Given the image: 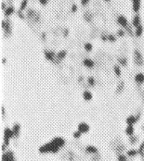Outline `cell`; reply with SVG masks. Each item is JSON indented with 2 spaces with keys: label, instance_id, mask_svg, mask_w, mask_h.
<instances>
[{
  "label": "cell",
  "instance_id": "obj_1",
  "mask_svg": "<svg viewBox=\"0 0 144 161\" xmlns=\"http://www.w3.org/2000/svg\"><path fill=\"white\" fill-rule=\"evenodd\" d=\"M59 150H60V147H59L56 144H54L52 141L51 142L47 143V144H46V145H44L43 146H41V147L39 148V152H40V153L55 154V153H58Z\"/></svg>",
  "mask_w": 144,
  "mask_h": 161
},
{
  "label": "cell",
  "instance_id": "obj_2",
  "mask_svg": "<svg viewBox=\"0 0 144 161\" xmlns=\"http://www.w3.org/2000/svg\"><path fill=\"white\" fill-rule=\"evenodd\" d=\"M13 136V131L12 129H9V128H6L4 130V144H5L7 146L9 145V141Z\"/></svg>",
  "mask_w": 144,
  "mask_h": 161
},
{
  "label": "cell",
  "instance_id": "obj_3",
  "mask_svg": "<svg viewBox=\"0 0 144 161\" xmlns=\"http://www.w3.org/2000/svg\"><path fill=\"white\" fill-rule=\"evenodd\" d=\"M134 54H135L134 59H135V63H136V65H138V66H141V65L143 64V57H142L140 52L136 49L135 52H134Z\"/></svg>",
  "mask_w": 144,
  "mask_h": 161
},
{
  "label": "cell",
  "instance_id": "obj_4",
  "mask_svg": "<svg viewBox=\"0 0 144 161\" xmlns=\"http://www.w3.org/2000/svg\"><path fill=\"white\" fill-rule=\"evenodd\" d=\"M2 161H16L12 151H8L2 155Z\"/></svg>",
  "mask_w": 144,
  "mask_h": 161
},
{
  "label": "cell",
  "instance_id": "obj_5",
  "mask_svg": "<svg viewBox=\"0 0 144 161\" xmlns=\"http://www.w3.org/2000/svg\"><path fill=\"white\" fill-rule=\"evenodd\" d=\"M77 129H78L79 132H82V133H87V132H88L90 128L87 123H86V122H81V123H79Z\"/></svg>",
  "mask_w": 144,
  "mask_h": 161
},
{
  "label": "cell",
  "instance_id": "obj_6",
  "mask_svg": "<svg viewBox=\"0 0 144 161\" xmlns=\"http://www.w3.org/2000/svg\"><path fill=\"white\" fill-rule=\"evenodd\" d=\"M52 142L54 143V144H56L60 148L64 146V145H65V141L61 137H55V138L52 139Z\"/></svg>",
  "mask_w": 144,
  "mask_h": 161
},
{
  "label": "cell",
  "instance_id": "obj_7",
  "mask_svg": "<svg viewBox=\"0 0 144 161\" xmlns=\"http://www.w3.org/2000/svg\"><path fill=\"white\" fill-rule=\"evenodd\" d=\"M117 22H118V23H119L121 26L124 27V28H126V27H128L127 19H125L124 16H122V15H120V16L118 17V19H117Z\"/></svg>",
  "mask_w": 144,
  "mask_h": 161
},
{
  "label": "cell",
  "instance_id": "obj_8",
  "mask_svg": "<svg viewBox=\"0 0 144 161\" xmlns=\"http://www.w3.org/2000/svg\"><path fill=\"white\" fill-rule=\"evenodd\" d=\"M20 130H21V126H20V124H18V123L14 124L13 128H12V131H13V136H14V138H16V137L19 136Z\"/></svg>",
  "mask_w": 144,
  "mask_h": 161
},
{
  "label": "cell",
  "instance_id": "obj_9",
  "mask_svg": "<svg viewBox=\"0 0 144 161\" xmlns=\"http://www.w3.org/2000/svg\"><path fill=\"white\" fill-rule=\"evenodd\" d=\"M135 82L137 83H139V84H141V83H144V74L142 73H138L135 75Z\"/></svg>",
  "mask_w": 144,
  "mask_h": 161
},
{
  "label": "cell",
  "instance_id": "obj_10",
  "mask_svg": "<svg viewBox=\"0 0 144 161\" xmlns=\"http://www.w3.org/2000/svg\"><path fill=\"white\" fill-rule=\"evenodd\" d=\"M86 151L89 154H98L99 152L98 148L93 146V145H88V146H87V147H86Z\"/></svg>",
  "mask_w": 144,
  "mask_h": 161
},
{
  "label": "cell",
  "instance_id": "obj_11",
  "mask_svg": "<svg viewBox=\"0 0 144 161\" xmlns=\"http://www.w3.org/2000/svg\"><path fill=\"white\" fill-rule=\"evenodd\" d=\"M137 121H138V119H137L136 116H129V117L126 118V123H127V125H134Z\"/></svg>",
  "mask_w": 144,
  "mask_h": 161
},
{
  "label": "cell",
  "instance_id": "obj_12",
  "mask_svg": "<svg viewBox=\"0 0 144 161\" xmlns=\"http://www.w3.org/2000/svg\"><path fill=\"white\" fill-rule=\"evenodd\" d=\"M125 133L128 136H132L134 134V127L133 125H127L126 129H125Z\"/></svg>",
  "mask_w": 144,
  "mask_h": 161
},
{
  "label": "cell",
  "instance_id": "obj_13",
  "mask_svg": "<svg viewBox=\"0 0 144 161\" xmlns=\"http://www.w3.org/2000/svg\"><path fill=\"white\" fill-rule=\"evenodd\" d=\"M92 94L90 93L89 91H85L84 93H83V98H84L85 100H87V101H89V100L92 99Z\"/></svg>",
  "mask_w": 144,
  "mask_h": 161
},
{
  "label": "cell",
  "instance_id": "obj_14",
  "mask_svg": "<svg viewBox=\"0 0 144 161\" xmlns=\"http://www.w3.org/2000/svg\"><path fill=\"white\" fill-rule=\"evenodd\" d=\"M83 63H84V65L86 66V67H87V68H93L94 67V61L93 60H91V59H88V58H87V59H85L84 61H83Z\"/></svg>",
  "mask_w": 144,
  "mask_h": 161
},
{
  "label": "cell",
  "instance_id": "obj_15",
  "mask_svg": "<svg viewBox=\"0 0 144 161\" xmlns=\"http://www.w3.org/2000/svg\"><path fill=\"white\" fill-rule=\"evenodd\" d=\"M132 24H133L134 27H138L140 25V19H139V17L137 15V16L134 17V19H133V22H132Z\"/></svg>",
  "mask_w": 144,
  "mask_h": 161
},
{
  "label": "cell",
  "instance_id": "obj_16",
  "mask_svg": "<svg viewBox=\"0 0 144 161\" xmlns=\"http://www.w3.org/2000/svg\"><path fill=\"white\" fill-rule=\"evenodd\" d=\"M139 8H140V2L139 0H137V1H134L133 2V10L135 12H138L139 10Z\"/></svg>",
  "mask_w": 144,
  "mask_h": 161
},
{
  "label": "cell",
  "instance_id": "obj_17",
  "mask_svg": "<svg viewBox=\"0 0 144 161\" xmlns=\"http://www.w3.org/2000/svg\"><path fill=\"white\" fill-rule=\"evenodd\" d=\"M46 57L49 60H51V61H55V57H57V56H55V55L51 52H46Z\"/></svg>",
  "mask_w": 144,
  "mask_h": 161
},
{
  "label": "cell",
  "instance_id": "obj_18",
  "mask_svg": "<svg viewBox=\"0 0 144 161\" xmlns=\"http://www.w3.org/2000/svg\"><path fill=\"white\" fill-rule=\"evenodd\" d=\"M142 32H143V27H142L141 25H139V26L137 27V28H136V32H135L136 36H138V37L141 36Z\"/></svg>",
  "mask_w": 144,
  "mask_h": 161
},
{
  "label": "cell",
  "instance_id": "obj_19",
  "mask_svg": "<svg viewBox=\"0 0 144 161\" xmlns=\"http://www.w3.org/2000/svg\"><path fill=\"white\" fill-rule=\"evenodd\" d=\"M66 56V51L65 50H62V51H60L57 54V58L58 59H62L64 58Z\"/></svg>",
  "mask_w": 144,
  "mask_h": 161
},
{
  "label": "cell",
  "instance_id": "obj_20",
  "mask_svg": "<svg viewBox=\"0 0 144 161\" xmlns=\"http://www.w3.org/2000/svg\"><path fill=\"white\" fill-rule=\"evenodd\" d=\"M139 152L138 150H135V149H132V150H129L127 151V156H137Z\"/></svg>",
  "mask_w": 144,
  "mask_h": 161
},
{
  "label": "cell",
  "instance_id": "obj_21",
  "mask_svg": "<svg viewBox=\"0 0 144 161\" xmlns=\"http://www.w3.org/2000/svg\"><path fill=\"white\" fill-rule=\"evenodd\" d=\"M14 11V8H12V7H9V8H8L7 9H5V16H9V15H11V14L13 13Z\"/></svg>",
  "mask_w": 144,
  "mask_h": 161
},
{
  "label": "cell",
  "instance_id": "obj_22",
  "mask_svg": "<svg viewBox=\"0 0 144 161\" xmlns=\"http://www.w3.org/2000/svg\"><path fill=\"white\" fill-rule=\"evenodd\" d=\"M117 160L118 161H127V158H126V156H125V155L119 154L118 156H117Z\"/></svg>",
  "mask_w": 144,
  "mask_h": 161
},
{
  "label": "cell",
  "instance_id": "obj_23",
  "mask_svg": "<svg viewBox=\"0 0 144 161\" xmlns=\"http://www.w3.org/2000/svg\"><path fill=\"white\" fill-rule=\"evenodd\" d=\"M92 45L89 43H87V44H85V49L87 50V52H90L91 50H92Z\"/></svg>",
  "mask_w": 144,
  "mask_h": 161
},
{
  "label": "cell",
  "instance_id": "obj_24",
  "mask_svg": "<svg viewBox=\"0 0 144 161\" xmlns=\"http://www.w3.org/2000/svg\"><path fill=\"white\" fill-rule=\"evenodd\" d=\"M27 2H28V0H23L22 2V5H21V11L24 10L25 9L26 6H27Z\"/></svg>",
  "mask_w": 144,
  "mask_h": 161
},
{
  "label": "cell",
  "instance_id": "obj_25",
  "mask_svg": "<svg viewBox=\"0 0 144 161\" xmlns=\"http://www.w3.org/2000/svg\"><path fill=\"white\" fill-rule=\"evenodd\" d=\"M114 72H115V74H116L117 76L121 75V70H120V68L118 67V66H114Z\"/></svg>",
  "mask_w": 144,
  "mask_h": 161
},
{
  "label": "cell",
  "instance_id": "obj_26",
  "mask_svg": "<svg viewBox=\"0 0 144 161\" xmlns=\"http://www.w3.org/2000/svg\"><path fill=\"white\" fill-rule=\"evenodd\" d=\"M81 135H82V132H80L77 130L76 132H73V138H75V139H78V138H80L81 137Z\"/></svg>",
  "mask_w": 144,
  "mask_h": 161
},
{
  "label": "cell",
  "instance_id": "obj_27",
  "mask_svg": "<svg viewBox=\"0 0 144 161\" xmlns=\"http://www.w3.org/2000/svg\"><path fill=\"white\" fill-rule=\"evenodd\" d=\"M129 141H130V143L132 144V145H134L135 143H137L138 142V137H136V136H130V138H129Z\"/></svg>",
  "mask_w": 144,
  "mask_h": 161
},
{
  "label": "cell",
  "instance_id": "obj_28",
  "mask_svg": "<svg viewBox=\"0 0 144 161\" xmlns=\"http://www.w3.org/2000/svg\"><path fill=\"white\" fill-rule=\"evenodd\" d=\"M123 89H124V83H120L119 85H118V89H117V93H120L121 91H123Z\"/></svg>",
  "mask_w": 144,
  "mask_h": 161
},
{
  "label": "cell",
  "instance_id": "obj_29",
  "mask_svg": "<svg viewBox=\"0 0 144 161\" xmlns=\"http://www.w3.org/2000/svg\"><path fill=\"white\" fill-rule=\"evenodd\" d=\"M118 61H119V63H121L123 66H125V65H126V59L124 58V57H122V58H119V59H118Z\"/></svg>",
  "mask_w": 144,
  "mask_h": 161
},
{
  "label": "cell",
  "instance_id": "obj_30",
  "mask_svg": "<svg viewBox=\"0 0 144 161\" xmlns=\"http://www.w3.org/2000/svg\"><path fill=\"white\" fill-rule=\"evenodd\" d=\"M88 83H89L91 86L94 85V84H95V80H94V78H92V77H89V78H88Z\"/></svg>",
  "mask_w": 144,
  "mask_h": 161
},
{
  "label": "cell",
  "instance_id": "obj_31",
  "mask_svg": "<svg viewBox=\"0 0 144 161\" xmlns=\"http://www.w3.org/2000/svg\"><path fill=\"white\" fill-rule=\"evenodd\" d=\"M143 150H144V142L141 144V145L139 146V154H141L142 155V153H143Z\"/></svg>",
  "mask_w": 144,
  "mask_h": 161
},
{
  "label": "cell",
  "instance_id": "obj_32",
  "mask_svg": "<svg viewBox=\"0 0 144 161\" xmlns=\"http://www.w3.org/2000/svg\"><path fill=\"white\" fill-rule=\"evenodd\" d=\"M108 40L111 41V42H114V41H115V37H114V35L110 34V35H108Z\"/></svg>",
  "mask_w": 144,
  "mask_h": 161
},
{
  "label": "cell",
  "instance_id": "obj_33",
  "mask_svg": "<svg viewBox=\"0 0 144 161\" xmlns=\"http://www.w3.org/2000/svg\"><path fill=\"white\" fill-rule=\"evenodd\" d=\"M39 2H40V4H42L43 6H45V5H46V4H47L49 0H39Z\"/></svg>",
  "mask_w": 144,
  "mask_h": 161
},
{
  "label": "cell",
  "instance_id": "obj_34",
  "mask_svg": "<svg viewBox=\"0 0 144 161\" xmlns=\"http://www.w3.org/2000/svg\"><path fill=\"white\" fill-rule=\"evenodd\" d=\"M89 2V0H81V4L83 6H86L87 5V3Z\"/></svg>",
  "mask_w": 144,
  "mask_h": 161
},
{
  "label": "cell",
  "instance_id": "obj_35",
  "mask_svg": "<svg viewBox=\"0 0 144 161\" xmlns=\"http://www.w3.org/2000/svg\"><path fill=\"white\" fill-rule=\"evenodd\" d=\"M124 34H125V32H124V31H122V30L118 31V35H119V36H124Z\"/></svg>",
  "mask_w": 144,
  "mask_h": 161
},
{
  "label": "cell",
  "instance_id": "obj_36",
  "mask_svg": "<svg viewBox=\"0 0 144 161\" xmlns=\"http://www.w3.org/2000/svg\"><path fill=\"white\" fill-rule=\"evenodd\" d=\"M76 10H77V6L73 5V7H72V11H73V12H75Z\"/></svg>",
  "mask_w": 144,
  "mask_h": 161
},
{
  "label": "cell",
  "instance_id": "obj_37",
  "mask_svg": "<svg viewBox=\"0 0 144 161\" xmlns=\"http://www.w3.org/2000/svg\"><path fill=\"white\" fill-rule=\"evenodd\" d=\"M1 7H2V9H5V8H6V4H5V3H2V6H1Z\"/></svg>",
  "mask_w": 144,
  "mask_h": 161
},
{
  "label": "cell",
  "instance_id": "obj_38",
  "mask_svg": "<svg viewBox=\"0 0 144 161\" xmlns=\"http://www.w3.org/2000/svg\"><path fill=\"white\" fill-rule=\"evenodd\" d=\"M105 1H107V2H110V0H105Z\"/></svg>",
  "mask_w": 144,
  "mask_h": 161
},
{
  "label": "cell",
  "instance_id": "obj_39",
  "mask_svg": "<svg viewBox=\"0 0 144 161\" xmlns=\"http://www.w3.org/2000/svg\"><path fill=\"white\" fill-rule=\"evenodd\" d=\"M132 1H133V2H134V1H137V0H132Z\"/></svg>",
  "mask_w": 144,
  "mask_h": 161
}]
</instances>
